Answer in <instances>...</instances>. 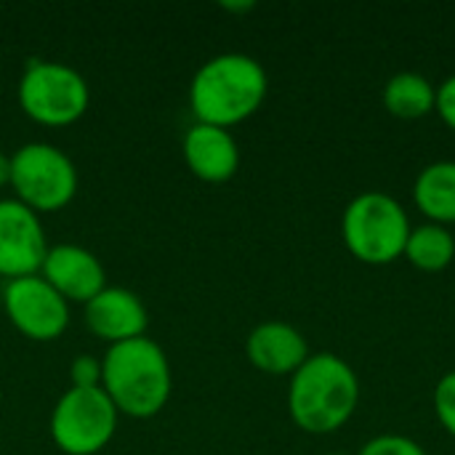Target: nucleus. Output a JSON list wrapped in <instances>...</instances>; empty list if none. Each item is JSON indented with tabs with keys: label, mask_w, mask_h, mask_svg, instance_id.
I'll return each mask as SVG.
<instances>
[{
	"label": "nucleus",
	"mask_w": 455,
	"mask_h": 455,
	"mask_svg": "<svg viewBox=\"0 0 455 455\" xmlns=\"http://www.w3.org/2000/svg\"><path fill=\"white\" fill-rule=\"evenodd\" d=\"M269 91L267 69L259 59L237 51L211 56L189 83V107L197 123L232 128L264 104Z\"/></svg>",
	"instance_id": "f257e3e1"
},
{
	"label": "nucleus",
	"mask_w": 455,
	"mask_h": 455,
	"mask_svg": "<svg viewBox=\"0 0 455 455\" xmlns=\"http://www.w3.org/2000/svg\"><path fill=\"white\" fill-rule=\"evenodd\" d=\"M360 379L352 365L331 352L309 355L291 376L288 413L301 432L331 435L339 432L357 411Z\"/></svg>",
	"instance_id": "f03ea898"
},
{
	"label": "nucleus",
	"mask_w": 455,
	"mask_h": 455,
	"mask_svg": "<svg viewBox=\"0 0 455 455\" xmlns=\"http://www.w3.org/2000/svg\"><path fill=\"white\" fill-rule=\"evenodd\" d=\"M101 365V389L120 416L152 419L168 405L173 389L171 363L165 349L149 336L107 347Z\"/></svg>",
	"instance_id": "7ed1b4c3"
},
{
	"label": "nucleus",
	"mask_w": 455,
	"mask_h": 455,
	"mask_svg": "<svg viewBox=\"0 0 455 455\" xmlns=\"http://www.w3.org/2000/svg\"><path fill=\"white\" fill-rule=\"evenodd\" d=\"M405 208L387 192H360L341 216V237L347 251L371 267H387L405 253L411 235Z\"/></svg>",
	"instance_id": "20e7f679"
},
{
	"label": "nucleus",
	"mask_w": 455,
	"mask_h": 455,
	"mask_svg": "<svg viewBox=\"0 0 455 455\" xmlns=\"http://www.w3.org/2000/svg\"><path fill=\"white\" fill-rule=\"evenodd\" d=\"M16 93L24 115L48 128L77 123L91 101V88L83 72L48 59H35L24 67Z\"/></svg>",
	"instance_id": "39448f33"
},
{
	"label": "nucleus",
	"mask_w": 455,
	"mask_h": 455,
	"mask_svg": "<svg viewBox=\"0 0 455 455\" xmlns=\"http://www.w3.org/2000/svg\"><path fill=\"white\" fill-rule=\"evenodd\" d=\"M77 168L72 157L48 144L29 141L11 155V189L19 203L40 213H53L69 205L77 195Z\"/></svg>",
	"instance_id": "423d86ee"
},
{
	"label": "nucleus",
	"mask_w": 455,
	"mask_h": 455,
	"mask_svg": "<svg viewBox=\"0 0 455 455\" xmlns=\"http://www.w3.org/2000/svg\"><path fill=\"white\" fill-rule=\"evenodd\" d=\"M117 408L101 387H69L53 405L51 440L67 455L101 453L117 432Z\"/></svg>",
	"instance_id": "0eeeda50"
},
{
	"label": "nucleus",
	"mask_w": 455,
	"mask_h": 455,
	"mask_svg": "<svg viewBox=\"0 0 455 455\" xmlns=\"http://www.w3.org/2000/svg\"><path fill=\"white\" fill-rule=\"evenodd\" d=\"M3 307L11 325L32 341H53L69 325V304L40 275L8 280Z\"/></svg>",
	"instance_id": "6e6552de"
},
{
	"label": "nucleus",
	"mask_w": 455,
	"mask_h": 455,
	"mask_svg": "<svg viewBox=\"0 0 455 455\" xmlns=\"http://www.w3.org/2000/svg\"><path fill=\"white\" fill-rule=\"evenodd\" d=\"M48 240L40 216L16 197H0V277L40 275Z\"/></svg>",
	"instance_id": "1a4fd4ad"
},
{
	"label": "nucleus",
	"mask_w": 455,
	"mask_h": 455,
	"mask_svg": "<svg viewBox=\"0 0 455 455\" xmlns=\"http://www.w3.org/2000/svg\"><path fill=\"white\" fill-rule=\"evenodd\" d=\"M40 277L69 304H88L107 288V272L99 256L75 243L51 245L40 267Z\"/></svg>",
	"instance_id": "9d476101"
},
{
	"label": "nucleus",
	"mask_w": 455,
	"mask_h": 455,
	"mask_svg": "<svg viewBox=\"0 0 455 455\" xmlns=\"http://www.w3.org/2000/svg\"><path fill=\"white\" fill-rule=\"evenodd\" d=\"M85 325L96 339L109 341L112 347L147 336L149 312L139 293L120 285H107L85 304Z\"/></svg>",
	"instance_id": "9b49d317"
},
{
	"label": "nucleus",
	"mask_w": 455,
	"mask_h": 455,
	"mask_svg": "<svg viewBox=\"0 0 455 455\" xmlns=\"http://www.w3.org/2000/svg\"><path fill=\"white\" fill-rule=\"evenodd\" d=\"M181 155L187 168L208 184H224L240 168V147L232 131L208 123H195L187 128Z\"/></svg>",
	"instance_id": "f8f14e48"
},
{
	"label": "nucleus",
	"mask_w": 455,
	"mask_h": 455,
	"mask_svg": "<svg viewBox=\"0 0 455 455\" xmlns=\"http://www.w3.org/2000/svg\"><path fill=\"white\" fill-rule=\"evenodd\" d=\"M248 363L269 376H293L309 357L304 333L283 320H267L256 325L245 339Z\"/></svg>",
	"instance_id": "ddd939ff"
},
{
	"label": "nucleus",
	"mask_w": 455,
	"mask_h": 455,
	"mask_svg": "<svg viewBox=\"0 0 455 455\" xmlns=\"http://www.w3.org/2000/svg\"><path fill=\"white\" fill-rule=\"evenodd\" d=\"M413 200L432 224H455V160L427 165L413 184Z\"/></svg>",
	"instance_id": "4468645a"
},
{
	"label": "nucleus",
	"mask_w": 455,
	"mask_h": 455,
	"mask_svg": "<svg viewBox=\"0 0 455 455\" xmlns=\"http://www.w3.org/2000/svg\"><path fill=\"white\" fill-rule=\"evenodd\" d=\"M437 88L421 72H397L384 85V107L400 120H419L435 112Z\"/></svg>",
	"instance_id": "2eb2a0df"
},
{
	"label": "nucleus",
	"mask_w": 455,
	"mask_h": 455,
	"mask_svg": "<svg viewBox=\"0 0 455 455\" xmlns=\"http://www.w3.org/2000/svg\"><path fill=\"white\" fill-rule=\"evenodd\" d=\"M403 256L421 272H443L453 264L455 259L453 232L443 224H432V221L413 227Z\"/></svg>",
	"instance_id": "dca6fc26"
},
{
	"label": "nucleus",
	"mask_w": 455,
	"mask_h": 455,
	"mask_svg": "<svg viewBox=\"0 0 455 455\" xmlns=\"http://www.w3.org/2000/svg\"><path fill=\"white\" fill-rule=\"evenodd\" d=\"M360 455H427V451L403 435H379L363 445Z\"/></svg>",
	"instance_id": "f3484780"
},
{
	"label": "nucleus",
	"mask_w": 455,
	"mask_h": 455,
	"mask_svg": "<svg viewBox=\"0 0 455 455\" xmlns=\"http://www.w3.org/2000/svg\"><path fill=\"white\" fill-rule=\"evenodd\" d=\"M435 413L445 432L455 437V371L445 373L435 387Z\"/></svg>",
	"instance_id": "a211bd4d"
},
{
	"label": "nucleus",
	"mask_w": 455,
	"mask_h": 455,
	"mask_svg": "<svg viewBox=\"0 0 455 455\" xmlns=\"http://www.w3.org/2000/svg\"><path fill=\"white\" fill-rule=\"evenodd\" d=\"M104 379V365L101 357L93 355H77L69 365V381L75 389H96L101 387Z\"/></svg>",
	"instance_id": "6ab92c4d"
},
{
	"label": "nucleus",
	"mask_w": 455,
	"mask_h": 455,
	"mask_svg": "<svg viewBox=\"0 0 455 455\" xmlns=\"http://www.w3.org/2000/svg\"><path fill=\"white\" fill-rule=\"evenodd\" d=\"M437 115L443 117V123L455 131V75L448 80H443L437 85V104H435Z\"/></svg>",
	"instance_id": "aec40b11"
},
{
	"label": "nucleus",
	"mask_w": 455,
	"mask_h": 455,
	"mask_svg": "<svg viewBox=\"0 0 455 455\" xmlns=\"http://www.w3.org/2000/svg\"><path fill=\"white\" fill-rule=\"evenodd\" d=\"M11 187V155L0 152V189Z\"/></svg>",
	"instance_id": "412c9836"
},
{
	"label": "nucleus",
	"mask_w": 455,
	"mask_h": 455,
	"mask_svg": "<svg viewBox=\"0 0 455 455\" xmlns=\"http://www.w3.org/2000/svg\"><path fill=\"white\" fill-rule=\"evenodd\" d=\"M224 8H229V11H248V8H253V3H224Z\"/></svg>",
	"instance_id": "4be33fe9"
},
{
	"label": "nucleus",
	"mask_w": 455,
	"mask_h": 455,
	"mask_svg": "<svg viewBox=\"0 0 455 455\" xmlns=\"http://www.w3.org/2000/svg\"><path fill=\"white\" fill-rule=\"evenodd\" d=\"M328 455H344V453H328Z\"/></svg>",
	"instance_id": "5701e85b"
}]
</instances>
